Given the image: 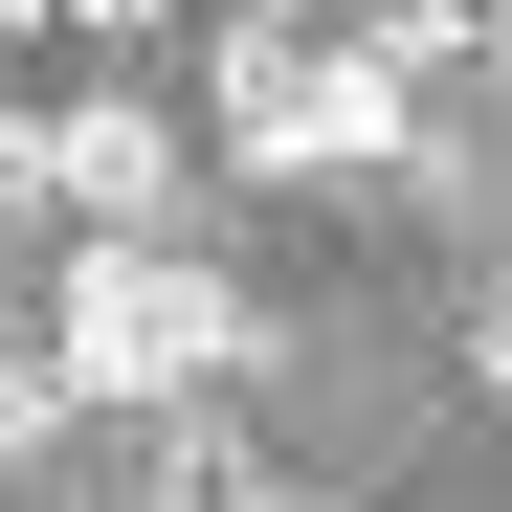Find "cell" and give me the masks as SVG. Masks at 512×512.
Wrapping results in <instances>:
<instances>
[{"mask_svg":"<svg viewBox=\"0 0 512 512\" xmlns=\"http://www.w3.org/2000/svg\"><path fill=\"white\" fill-rule=\"evenodd\" d=\"M45 201L90 223V245H156V201H179V134H156V90H90V112H45Z\"/></svg>","mask_w":512,"mask_h":512,"instance_id":"obj_3","label":"cell"},{"mask_svg":"<svg viewBox=\"0 0 512 512\" xmlns=\"http://www.w3.org/2000/svg\"><path fill=\"white\" fill-rule=\"evenodd\" d=\"M223 156L245 179H379L401 156V67L312 45V23H223Z\"/></svg>","mask_w":512,"mask_h":512,"instance_id":"obj_2","label":"cell"},{"mask_svg":"<svg viewBox=\"0 0 512 512\" xmlns=\"http://www.w3.org/2000/svg\"><path fill=\"white\" fill-rule=\"evenodd\" d=\"M490 23H512V0H490Z\"/></svg>","mask_w":512,"mask_h":512,"instance_id":"obj_10","label":"cell"},{"mask_svg":"<svg viewBox=\"0 0 512 512\" xmlns=\"http://www.w3.org/2000/svg\"><path fill=\"white\" fill-rule=\"evenodd\" d=\"M0 201H45V112H0Z\"/></svg>","mask_w":512,"mask_h":512,"instance_id":"obj_6","label":"cell"},{"mask_svg":"<svg viewBox=\"0 0 512 512\" xmlns=\"http://www.w3.org/2000/svg\"><path fill=\"white\" fill-rule=\"evenodd\" d=\"M245 357H268V312H245L223 268H179V245H90L67 312H45V379H67V401H134V423H179V401L245 379Z\"/></svg>","mask_w":512,"mask_h":512,"instance_id":"obj_1","label":"cell"},{"mask_svg":"<svg viewBox=\"0 0 512 512\" xmlns=\"http://www.w3.org/2000/svg\"><path fill=\"white\" fill-rule=\"evenodd\" d=\"M468 357H490V379H512V290H490V312H468Z\"/></svg>","mask_w":512,"mask_h":512,"instance_id":"obj_8","label":"cell"},{"mask_svg":"<svg viewBox=\"0 0 512 512\" xmlns=\"http://www.w3.org/2000/svg\"><path fill=\"white\" fill-rule=\"evenodd\" d=\"M67 23H90V45H112V67H134V45H156V23H179V0H67Z\"/></svg>","mask_w":512,"mask_h":512,"instance_id":"obj_5","label":"cell"},{"mask_svg":"<svg viewBox=\"0 0 512 512\" xmlns=\"http://www.w3.org/2000/svg\"><path fill=\"white\" fill-rule=\"evenodd\" d=\"M45 423H67V379H45V357H0V468H23Z\"/></svg>","mask_w":512,"mask_h":512,"instance_id":"obj_4","label":"cell"},{"mask_svg":"<svg viewBox=\"0 0 512 512\" xmlns=\"http://www.w3.org/2000/svg\"><path fill=\"white\" fill-rule=\"evenodd\" d=\"M0 23H67V0H0Z\"/></svg>","mask_w":512,"mask_h":512,"instance_id":"obj_9","label":"cell"},{"mask_svg":"<svg viewBox=\"0 0 512 512\" xmlns=\"http://www.w3.org/2000/svg\"><path fill=\"white\" fill-rule=\"evenodd\" d=\"M223 512H334V490H268V468H245V490H223Z\"/></svg>","mask_w":512,"mask_h":512,"instance_id":"obj_7","label":"cell"}]
</instances>
